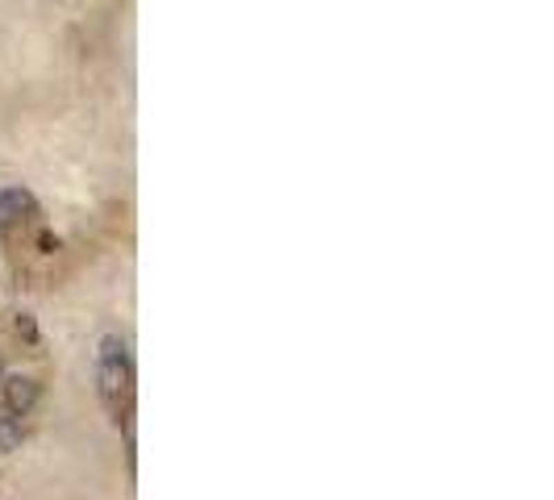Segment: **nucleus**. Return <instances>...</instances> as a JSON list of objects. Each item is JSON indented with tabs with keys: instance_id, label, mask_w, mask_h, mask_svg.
<instances>
[{
	"instance_id": "nucleus-7",
	"label": "nucleus",
	"mask_w": 554,
	"mask_h": 500,
	"mask_svg": "<svg viewBox=\"0 0 554 500\" xmlns=\"http://www.w3.org/2000/svg\"><path fill=\"white\" fill-rule=\"evenodd\" d=\"M0 376H4V367H0Z\"/></svg>"
},
{
	"instance_id": "nucleus-3",
	"label": "nucleus",
	"mask_w": 554,
	"mask_h": 500,
	"mask_svg": "<svg viewBox=\"0 0 554 500\" xmlns=\"http://www.w3.org/2000/svg\"><path fill=\"white\" fill-rule=\"evenodd\" d=\"M25 213H33V196L25 188H0V229L21 221Z\"/></svg>"
},
{
	"instance_id": "nucleus-2",
	"label": "nucleus",
	"mask_w": 554,
	"mask_h": 500,
	"mask_svg": "<svg viewBox=\"0 0 554 500\" xmlns=\"http://www.w3.org/2000/svg\"><path fill=\"white\" fill-rule=\"evenodd\" d=\"M0 396H4V413H13V417H25V413L38 405V396H42V384H38L33 376H8V380L0 384Z\"/></svg>"
},
{
	"instance_id": "nucleus-4",
	"label": "nucleus",
	"mask_w": 554,
	"mask_h": 500,
	"mask_svg": "<svg viewBox=\"0 0 554 500\" xmlns=\"http://www.w3.org/2000/svg\"><path fill=\"white\" fill-rule=\"evenodd\" d=\"M13 334H17V342H21L25 350H42V330H38V321H33L29 313H17V317H13Z\"/></svg>"
},
{
	"instance_id": "nucleus-6",
	"label": "nucleus",
	"mask_w": 554,
	"mask_h": 500,
	"mask_svg": "<svg viewBox=\"0 0 554 500\" xmlns=\"http://www.w3.org/2000/svg\"><path fill=\"white\" fill-rule=\"evenodd\" d=\"M38 250H42V255H54V250H58V238H54L50 229H42V234H38Z\"/></svg>"
},
{
	"instance_id": "nucleus-1",
	"label": "nucleus",
	"mask_w": 554,
	"mask_h": 500,
	"mask_svg": "<svg viewBox=\"0 0 554 500\" xmlns=\"http://www.w3.org/2000/svg\"><path fill=\"white\" fill-rule=\"evenodd\" d=\"M96 392H100V405L108 409V417L129 430V413H133V355H129V342L121 334H104L100 346H96Z\"/></svg>"
},
{
	"instance_id": "nucleus-5",
	"label": "nucleus",
	"mask_w": 554,
	"mask_h": 500,
	"mask_svg": "<svg viewBox=\"0 0 554 500\" xmlns=\"http://www.w3.org/2000/svg\"><path fill=\"white\" fill-rule=\"evenodd\" d=\"M17 446H21V417L0 413V451H4V455H13Z\"/></svg>"
}]
</instances>
